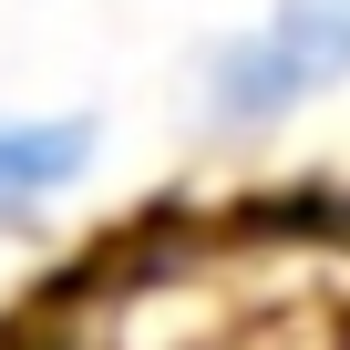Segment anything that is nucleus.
<instances>
[{
  "label": "nucleus",
  "instance_id": "1",
  "mask_svg": "<svg viewBox=\"0 0 350 350\" xmlns=\"http://www.w3.org/2000/svg\"><path fill=\"white\" fill-rule=\"evenodd\" d=\"M329 93H350V0H268L258 21L217 31L186 72V103L217 144H268Z\"/></svg>",
  "mask_w": 350,
  "mask_h": 350
},
{
  "label": "nucleus",
  "instance_id": "2",
  "mask_svg": "<svg viewBox=\"0 0 350 350\" xmlns=\"http://www.w3.org/2000/svg\"><path fill=\"white\" fill-rule=\"evenodd\" d=\"M103 165L93 113H0V237H42Z\"/></svg>",
  "mask_w": 350,
  "mask_h": 350
}]
</instances>
